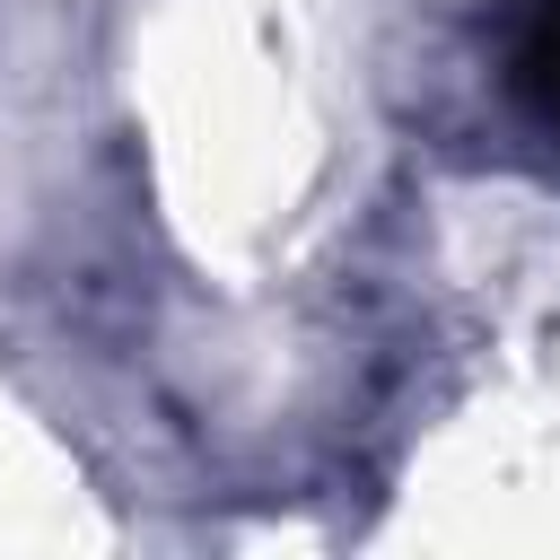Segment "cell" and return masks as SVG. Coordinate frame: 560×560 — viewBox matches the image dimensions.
<instances>
[{
    "mask_svg": "<svg viewBox=\"0 0 560 560\" xmlns=\"http://www.w3.org/2000/svg\"><path fill=\"white\" fill-rule=\"evenodd\" d=\"M490 70L516 131L560 166V0H499L490 9Z\"/></svg>",
    "mask_w": 560,
    "mask_h": 560,
    "instance_id": "6da1fadb",
    "label": "cell"
}]
</instances>
